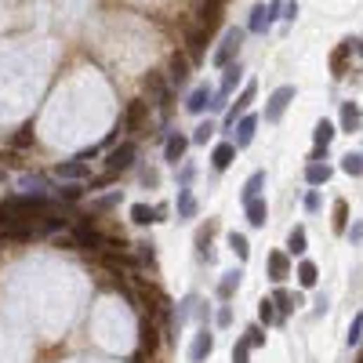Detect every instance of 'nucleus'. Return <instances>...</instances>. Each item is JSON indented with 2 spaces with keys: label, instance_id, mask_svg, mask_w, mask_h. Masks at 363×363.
Segmentation results:
<instances>
[{
  "label": "nucleus",
  "instance_id": "1",
  "mask_svg": "<svg viewBox=\"0 0 363 363\" xmlns=\"http://www.w3.org/2000/svg\"><path fill=\"white\" fill-rule=\"evenodd\" d=\"M70 240H73V247H80V251H105V237L95 229V222H88V218H77V222H73Z\"/></svg>",
  "mask_w": 363,
  "mask_h": 363
},
{
  "label": "nucleus",
  "instance_id": "2",
  "mask_svg": "<svg viewBox=\"0 0 363 363\" xmlns=\"http://www.w3.org/2000/svg\"><path fill=\"white\" fill-rule=\"evenodd\" d=\"M135 160H138V145H135V142H120L117 149H110V153H105V171L120 178L124 171L135 167Z\"/></svg>",
  "mask_w": 363,
  "mask_h": 363
},
{
  "label": "nucleus",
  "instance_id": "3",
  "mask_svg": "<svg viewBox=\"0 0 363 363\" xmlns=\"http://www.w3.org/2000/svg\"><path fill=\"white\" fill-rule=\"evenodd\" d=\"M244 37H247V29H240V26H232V29H225V37H222V44H218V51L211 55V62H215L218 70H225L232 58L240 55V44H244Z\"/></svg>",
  "mask_w": 363,
  "mask_h": 363
},
{
  "label": "nucleus",
  "instance_id": "4",
  "mask_svg": "<svg viewBox=\"0 0 363 363\" xmlns=\"http://www.w3.org/2000/svg\"><path fill=\"white\" fill-rule=\"evenodd\" d=\"M145 120H149V102L145 98H131L124 105V117H120V131H127V135H138L142 127H145Z\"/></svg>",
  "mask_w": 363,
  "mask_h": 363
},
{
  "label": "nucleus",
  "instance_id": "5",
  "mask_svg": "<svg viewBox=\"0 0 363 363\" xmlns=\"http://www.w3.org/2000/svg\"><path fill=\"white\" fill-rule=\"evenodd\" d=\"M294 84H284V88H276L269 98H265V124H280L284 113H287V105L294 102Z\"/></svg>",
  "mask_w": 363,
  "mask_h": 363
},
{
  "label": "nucleus",
  "instance_id": "6",
  "mask_svg": "<svg viewBox=\"0 0 363 363\" xmlns=\"http://www.w3.org/2000/svg\"><path fill=\"white\" fill-rule=\"evenodd\" d=\"M193 18H197L193 26L215 33L222 26V0H197V4H193Z\"/></svg>",
  "mask_w": 363,
  "mask_h": 363
},
{
  "label": "nucleus",
  "instance_id": "7",
  "mask_svg": "<svg viewBox=\"0 0 363 363\" xmlns=\"http://www.w3.org/2000/svg\"><path fill=\"white\" fill-rule=\"evenodd\" d=\"M222 73H225V77H222V88L215 91V98H211V110H222L225 98L240 88V80H244V66H240V62H229V66H225Z\"/></svg>",
  "mask_w": 363,
  "mask_h": 363
},
{
  "label": "nucleus",
  "instance_id": "8",
  "mask_svg": "<svg viewBox=\"0 0 363 363\" xmlns=\"http://www.w3.org/2000/svg\"><path fill=\"white\" fill-rule=\"evenodd\" d=\"M284 11V0H269V8L265 4H258L251 11V22H247V29L251 33H269V26L276 22V15Z\"/></svg>",
  "mask_w": 363,
  "mask_h": 363
},
{
  "label": "nucleus",
  "instance_id": "9",
  "mask_svg": "<svg viewBox=\"0 0 363 363\" xmlns=\"http://www.w3.org/2000/svg\"><path fill=\"white\" fill-rule=\"evenodd\" d=\"M207 44H211V33L200 29V26H185V58L189 62H200L207 55Z\"/></svg>",
  "mask_w": 363,
  "mask_h": 363
},
{
  "label": "nucleus",
  "instance_id": "10",
  "mask_svg": "<svg viewBox=\"0 0 363 363\" xmlns=\"http://www.w3.org/2000/svg\"><path fill=\"white\" fill-rule=\"evenodd\" d=\"M160 345V324L153 316H142V324H138V356H153Z\"/></svg>",
  "mask_w": 363,
  "mask_h": 363
},
{
  "label": "nucleus",
  "instance_id": "11",
  "mask_svg": "<svg viewBox=\"0 0 363 363\" xmlns=\"http://www.w3.org/2000/svg\"><path fill=\"white\" fill-rule=\"evenodd\" d=\"M185 153H189V135H182V131L167 135V142H164V164L178 167V164H185Z\"/></svg>",
  "mask_w": 363,
  "mask_h": 363
},
{
  "label": "nucleus",
  "instance_id": "12",
  "mask_svg": "<svg viewBox=\"0 0 363 363\" xmlns=\"http://www.w3.org/2000/svg\"><path fill=\"white\" fill-rule=\"evenodd\" d=\"M265 269H269V280H272V284H287V276L294 272L291 254H287V251H272L269 258H265Z\"/></svg>",
  "mask_w": 363,
  "mask_h": 363
},
{
  "label": "nucleus",
  "instance_id": "13",
  "mask_svg": "<svg viewBox=\"0 0 363 363\" xmlns=\"http://www.w3.org/2000/svg\"><path fill=\"white\" fill-rule=\"evenodd\" d=\"M211 352H215V334H211V327H200L193 334V345H189V359H193V363H207Z\"/></svg>",
  "mask_w": 363,
  "mask_h": 363
},
{
  "label": "nucleus",
  "instance_id": "14",
  "mask_svg": "<svg viewBox=\"0 0 363 363\" xmlns=\"http://www.w3.org/2000/svg\"><path fill=\"white\" fill-rule=\"evenodd\" d=\"M145 91H149V98H153L160 110H167V105H171V84H167L164 73H157V70L149 73V77H145Z\"/></svg>",
  "mask_w": 363,
  "mask_h": 363
},
{
  "label": "nucleus",
  "instance_id": "15",
  "mask_svg": "<svg viewBox=\"0 0 363 363\" xmlns=\"http://www.w3.org/2000/svg\"><path fill=\"white\" fill-rule=\"evenodd\" d=\"M359 51V37H349V40H341V48L331 55V70H334V77H345L349 73V58Z\"/></svg>",
  "mask_w": 363,
  "mask_h": 363
},
{
  "label": "nucleus",
  "instance_id": "16",
  "mask_svg": "<svg viewBox=\"0 0 363 363\" xmlns=\"http://www.w3.org/2000/svg\"><path fill=\"white\" fill-rule=\"evenodd\" d=\"M189 73H193V62L175 51V55H171V66H167V84H171V88H185Z\"/></svg>",
  "mask_w": 363,
  "mask_h": 363
},
{
  "label": "nucleus",
  "instance_id": "17",
  "mask_svg": "<svg viewBox=\"0 0 363 363\" xmlns=\"http://www.w3.org/2000/svg\"><path fill=\"white\" fill-rule=\"evenodd\" d=\"M254 95H258V88H254V84H244V91L237 95V102H232V105H229V113H225V127H232V124H237V120L251 110Z\"/></svg>",
  "mask_w": 363,
  "mask_h": 363
},
{
  "label": "nucleus",
  "instance_id": "18",
  "mask_svg": "<svg viewBox=\"0 0 363 363\" xmlns=\"http://www.w3.org/2000/svg\"><path fill=\"white\" fill-rule=\"evenodd\" d=\"M232 127H237V138H232V145H237V153H240V149H247L251 142H254V135H258V117H251V113H244L237 124H232Z\"/></svg>",
  "mask_w": 363,
  "mask_h": 363
},
{
  "label": "nucleus",
  "instance_id": "19",
  "mask_svg": "<svg viewBox=\"0 0 363 363\" xmlns=\"http://www.w3.org/2000/svg\"><path fill=\"white\" fill-rule=\"evenodd\" d=\"M211 98H215V88H207V84H200V88H193V91H189V98H185V113L200 117L204 110H211Z\"/></svg>",
  "mask_w": 363,
  "mask_h": 363
},
{
  "label": "nucleus",
  "instance_id": "20",
  "mask_svg": "<svg viewBox=\"0 0 363 363\" xmlns=\"http://www.w3.org/2000/svg\"><path fill=\"white\" fill-rule=\"evenodd\" d=\"M244 215H247V225H251V229H262V225L269 222V200H265V197L247 200V204H244Z\"/></svg>",
  "mask_w": 363,
  "mask_h": 363
},
{
  "label": "nucleus",
  "instance_id": "21",
  "mask_svg": "<svg viewBox=\"0 0 363 363\" xmlns=\"http://www.w3.org/2000/svg\"><path fill=\"white\" fill-rule=\"evenodd\" d=\"M215 232H218V222H207V225L197 229V258H200V262H211V258H215V251H211Z\"/></svg>",
  "mask_w": 363,
  "mask_h": 363
},
{
  "label": "nucleus",
  "instance_id": "22",
  "mask_svg": "<svg viewBox=\"0 0 363 363\" xmlns=\"http://www.w3.org/2000/svg\"><path fill=\"white\" fill-rule=\"evenodd\" d=\"M175 215H178V222H193V218L200 215V204H197V197H193V189H178Z\"/></svg>",
  "mask_w": 363,
  "mask_h": 363
},
{
  "label": "nucleus",
  "instance_id": "23",
  "mask_svg": "<svg viewBox=\"0 0 363 363\" xmlns=\"http://www.w3.org/2000/svg\"><path fill=\"white\" fill-rule=\"evenodd\" d=\"M338 131L345 135H356L359 131V102H341V117H338Z\"/></svg>",
  "mask_w": 363,
  "mask_h": 363
},
{
  "label": "nucleus",
  "instance_id": "24",
  "mask_svg": "<svg viewBox=\"0 0 363 363\" xmlns=\"http://www.w3.org/2000/svg\"><path fill=\"white\" fill-rule=\"evenodd\" d=\"M269 298H272V305H276V316H280V319H284V316H291L298 305H302V294H291V291H284V287H276Z\"/></svg>",
  "mask_w": 363,
  "mask_h": 363
},
{
  "label": "nucleus",
  "instance_id": "25",
  "mask_svg": "<svg viewBox=\"0 0 363 363\" xmlns=\"http://www.w3.org/2000/svg\"><path fill=\"white\" fill-rule=\"evenodd\" d=\"M232 160H237V145L232 142H218L215 149H211V167L215 171H229Z\"/></svg>",
  "mask_w": 363,
  "mask_h": 363
},
{
  "label": "nucleus",
  "instance_id": "26",
  "mask_svg": "<svg viewBox=\"0 0 363 363\" xmlns=\"http://www.w3.org/2000/svg\"><path fill=\"white\" fill-rule=\"evenodd\" d=\"M305 251H309V232H305V225H294L287 232V254L291 258H302Z\"/></svg>",
  "mask_w": 363,
  "mask_h": 363
},
{
  "label": "nucleus",
  "instance_id": "27",
  "mask_svg": "<svg viewBox=\"0 0 363 363\" xmlns=\"http://www.w3.org/2000/svg\"><path fill=\"white\" fill-rule=\"evenodd\" d=\"M331 175H334V171H331V164H327V160H319V164H305V182H309L312 189L327 185V182H331Z\"/></svg>",
  "mask_w": 363,
  "mask_h": 363
},
{
  "label": "nucleus",
  "instance_id": "28",
  "mask_svg": "<svg viewBox=\"0 0 363 363\" xmlns=\"http://www.w3.org/2000/svg\"><path fill=\"white\" fill-rule=\"evenodd\" d=\"M345 225H349V200H334L331 204V229L338 232V237H345Z\"/></svg>",
  "mask_w": 363,
  "mask_h": 363
},
{
  "label": "nucleus",
  "instance_id": "29",
  "mask_svg": "<svg viewBox=\"0 0 363 363\" xmlns=\"http://www.w3.org/2000/svg\"><path fill=\"white\" fill-rule=\"evenodd\" d=\"M291 276H298V284H302L305 291L319 284V269H316V262H309V258H302V262H298V269H294Z\"/></svg>",
  "mask_w": 363,
  "mask_h": 363
},
{
  "label": "nucleus",
  "instance_id": "30",
  "mask_svg": "<svg viewBox=\"0 0 363 363\" xmlns=\"http://www.w3.org/2000/svg\"><path fill=\"white\" fill-rule=\"evenodd\" d=\"M240 280H244L240 269H229V272L222 276V284H218V298H222V302H229V298L240 291Z\"/></svg>",
  "mask_w": 363,
  "mask_h": 363
},
{
  "label": "nucleus",
  "instance_id": "31",
  "mask_svg": "<svg viewBox=\"0 0 363 363\" xmlns=\"http://www.w3.org/2000/svg\"><path fill=\"white\" fill-rule=\"evenodd\" d=\"M334 135H338V127H334L331 120H319V124L312 127V145H319V149H327V145L334 142Z\"/></svg>",
  "mask_w": 363,
  "mask_h": 363
},
{
  "label": "nucleus",
  "instance_id": "32",
  "mask_svg": "<svg viewBox=\"0 0 363 363\" xmlns=\"http://www.w3.org/2000/svg\"><path fill=\"white\" fill-rule=\"evenodd\" d=\"M262 189H265V171H254V175L244 182V193H240V200L247 204V200H254V197H262Z\"/></svg>",
  "mask_w": 363,
  "mask_h": 363
},
{
  "label": "nucleus",
  "instance_id": "33",
  "mask_svg": "<svg viewBox=\"0 0 363 363\" xmlns=\"http://www.w3.org/2000/svg\"><path fill=\"white\" fill-rule=\"evenodd\" d=\"M127 215H131L135 225H153V222H157V207H153V204H131Z\"/></svg>",
  "mask_w": 363,
  "mask_h": 363
},
{
  "label": "nucleus",
  "instance_id": "34",
  "mask_svg": "<svg viewBox=\"0 0 363 363\" xmlns=\"http://www.w3.org/2000/svg\"><path fill=\"white\" fill-rule=\"evenodd\" d=\"M33 142H37V127H33V120H26V124L11 135V145H15V149H29Z\"/></svg>",
  "mask_w": 363,
  "mask_h": 363
},
{
  "label": "nucleus",
  "instance_id": "35",
  "mask_svg": "<svg viewBox=\"0 0 363 363\" xmlns=\"http://www.w3.org/2000/svg\"><path fill=\"white\" fill-rule=\"evenodd\" d=\"M58 178H88V164L84 160H66V164H58Z\"/></svg>",
  "mask_w": 363,
  "mask_h": 363
},
{
  "label": "nucleus",
  "instance_id": "36",
  "mask_svg": "<svg viewBox=\"0 0 363 363\" xmlns=\"http://www.w3.org/2000/svg\"><path fill=\"white\" fill-rule=\"evenodd\" d=\"M341 171H345L349 178H359V175H363V153H359V149H352V153L341 157Z\"/></svg>",
  "mask_w": 363,
  "mask_h": 363
},
{
  "label": "nucleus",
  "instance_id": "37",
  "mask_svg": "<svg viewBox=\"0 0 363 363\" xmlns=\"http://www.w3.org/2000/svg\"><path fill=\"white\" fill-rule=\"evenodd\" d=\"M135 254H138V262H142V265L157 269V244H153V240H142V244H135Z\"/></svg>",
  "mask_w": 363,
  "mask_h": 363
},
{
  "label": "nucleus",
  "instance_id": "38",
  "mask_svg": "<svg viewBox=\"0 0 363 363\" xmlns=\"http://www.w3.org/2000/svg\"><path fill=\"white\" fill-rule=\"evenodd\" d=\"M229 247H232V254H237L240 262H247V258H251V244H247L244 232H229Z\"/></svg>",
  "mask_w": 363,
  "mask_h": 363
},
{
  "label": "nucleus",
  "instance_id": "39",
  "mask_svg": "<svg viewBox=\"0 0 363 363\" xmlns=\"http://www.w3.org/2000/svg\"><path fill=\"white\" fill-rule=\"evenodd\" d=\"M276 319H280V316H276L272 298H262V302H258V327H272Z\"/></svg>",
  "mask_w": 363,
  "mask_h": 363
},
{
  "label": "nucleus",
  "instance_id": "40",
  "mask_svg": "<svg viewBox=\"0 0 363 363\" xmlns=\"http://www.w3.org/2000/svg\"><path fill=\"white\" fill-rule=\"evenodd\" d=\"M215 131H218V127H215V124H211V120H204V124L197 127V131H193V135H189V145H207L211 138H215Z\"/></svg>",
  "mask_w": 363,
  "mask_h": 363
},
{
  "label": "nucleus",
  "instance_id": "41",
  "mask_svg": "<svg viewBox=\"0 0 363 363\" xmlns=\"http://www.w3.org/2000/svg\"><path fill=\"white\" fill-rule=\"evenodd\" d=\"M240 338L247 341V345H251V352H254V349H262V345H265V327H258V324H251V327H247V331H244Z\"/></svg>",
  "mask_w": 363,
  "mask_h": 363
},
{
  "label": "nucleus",
  "instance_id": "42",
  "mask_svg": "<svg viewBox=\"0 0 363 363\" xmlns=\"http://www.w3.org/2000/svg\"><path fill=\"white\" fill-rule=\"evenodd\" d=\"M232 363H251V345L244 338H237V345H232Z\"/></svg>",
  "mask_w": 363,
  "mask_h": 363
},
{
  "label": "nucleus",
  "instance_id": "43",
  "mask_svg": "<svg viewBox=\"0 0 363 363\" xmlns=\"http://www.w3.org/2000/svg\"><path fill=\"white\" fill-rule=\"evenodd\" d=\"M193 178H197V167H193V164H182V171H178V189H189V185H193Z\"/></svg>",
  "mask_w": 363,
  "mask_h": 363
},
{
  "label": "nucleus",
  "instance_id": "44",
  "mask_svg": "<svg viewBox=\"0 0 363 363\" xmlns=\"http://www.w3.org/2000/svg\"><path fill=\"white\" fill-rule=\"evenodd\" d=\"M58 197H62V200H70V204H77V200L84 197V185H77V182H73V185H62V189H58Z\"/></svg>",
  "mask_w": 363,
  "mask_h": 363
},
{
  "label": "nucleus",
  "instance_id": "45",
  "mask_svg": "<svg viewBox=\"0 0 363 363\" xmlns=\"http://www.w3.org/2000/svg\"><path fill=\"white\" fill-rule=\"evenodd\" d=\"M359 334H363V316L356 312V316H352V324H349V345H352V349L359 345Z\"/></svg>",
  "mask_w": 363,
  "mask_h": 363
},
{
  "label": "nucleus",
  "instance_id": "46",
  "mask_svg": "<svg viewBox=\"0 0 363 363\" xmlns=\"http://www.w3.org/2000/svg\"><path fill=\"white\" fill-rule=\"evenodd\" d=\"M113 182H117V175H110V171H102V175L88 178V189H105V185H113Z\"/></svg>",
  "mask_w": 363,
  "mask_h": 363
},
{
  "label": "nucleus",
  "instance_id": "47",
  "mask_svg": "<svg viewBox=\"0 0 363 363\" xmlns=\"http://www.w3.org/2000/svg\"><path fill=\"white\" fill-rule=\"evenodd\" d=\"M215 324H218V327H229V324H232V305H222V309H218Z\"/></svg>",
  "mask_w": 363,
  "mask_h": 363
},
{
  "label": "nucleus",
  "instance_id": "48",
  "mask_svg": "<svg viewBox=\"0 0 363 363\" xmlns=\"http://www.w3.org/2000/svg\"><path fill=\"white\" fill-rule=\"evenodd\" d=\"M305 211H309V215H316V211H319V193H316V189H309V193H305Z\"/></svg>",
  "mask_w": 363,
  "mask_h": 363
},
{
  "label": "nucleus",
  "instance_id": "49",
  "mask_svg": "<svg viewBox=\"0 0 363 363\" xmlns=\"http://www.w3.org/2000/svg\"><path fill=\"white\" fill-rule=\"evenodd\" d=\"M345 237H349V244H359V237H363V229H359V222L345 225Z\"/></svg>",
  "mask_w": 363,
  "mask_h": 363
},
{
  "label": "nucleus",
  "instance_id": "50",
  "mask_svg": "<svg viewBox=\"0 0 363 363\" xmlns=\"http://www.w3.org/2000/svg\"><path fill=\"white\" fill-rule=\"evenodd\" d=\"M284 18H291V22H294V18H298V0H284Z\"/></svg>",
  "mask_w": 363,
  "mask_h": 363
},
{
  "label": "nucleus",
  "instance_id": "51",
  "mask_svg": "<svg viewBox=\"0 0 363 363\" xmlns=\"http://www.w3.org/2000/svg\"><path fill=\"white\" fill-rule=\"evenodd\" d=\"M142 182H145L149 189H153V185H160V175H157V171H145V175H142Z\"/></svg>",
  "mask_w": 363,
  "mask_h": 363
},
{
  "label": "nucleus",
  "instance_id": "52",
  "mask_svg": "<svg viewBox=\"0 0 363 363\" xmlns=\"http://www.w3.org/2000/svg\"><path fill=\"white\" fill-rule=\"evenodd\" d=\"M167 215H171V207H167V204H157V222H167Z\"/></svg>",
  "mask_w": 363,
  "mask_h": 363
},
{
  "label": "nucleus",
  "instance_id": "53",
  "mask_svg": "<svg viewBox=\"0 0 363 363\" xmlns=\"http://www.w3.org/2000/svg\"><path fill=\"white\" fill-rule=\"evenodd\" d=\"M0 182H4V171H0Z\"/></svg>",
  "mask_w": 363,
  "mask_h": 363
}]
</instances>
